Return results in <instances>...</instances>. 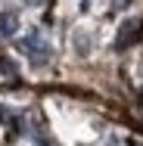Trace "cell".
Here are the masks:
<instances>
[{"instance_id":"obj_1","label":"cell","mask_w":143,"mask_h":146,"mask_svg":"<svg viewBox=\"0 0 143 146\" xmlns=\"http://www.w3.org/2000/svg\"><path fill=\"white\" fill-rule=\"evenodd\" d=\"M22 53H25L34 65H44V62H50V56H53V50H50V44L44 40L41 31H28V34L22 37Z\"/></svg>"},{"instance_id":"obj_2","label":"cell","mask_w":143,"mask_h":146,"mask_svg":"<svg viewBox=\"0 0 143 146\" xmlns=\"http://www.w3.org/2000/svg\"><path fill=\"white\" fill-rule=\"evenodd\" d=\"M13 34H19V19L13 13H3L0 16V37H13Z\"/></svg>"},{"instance_id":"obj_3","label":"cell","mask_w":143,"mask_h":146,"mask_svg":"<svg viewBox=\"0 0 143 146\" xmlns=\"http://www.w3.org/2000/svg\"><path fill=\"white\" fill-rule=\"evenodd\" d=\"M134 37H137V22H128L124 28L118 31V40H115V47H121V50H124V47H128Z\"/></svg>"},{"instance_id":"obj_4","label":"cell","mask_w":143,"mask_h":146,"mask_svg":"<svg viewBox=\"0 0 143 146\" xmlns=\"http://www.w3.org/2000/svg\"><path fill=\"white\" fill-rule=\"evenodd\" d=\"M0 68H3V75H16V62H9L6 56H0Z\"/></svg>"},{"instance_id":"obj_5","label":"cell","mask_w":143,"mask_h":146,"mask_svg":"<svg viewBox=\"0 0 143 146\" xmlns=\"http://www.w3.org/2000/svg\"><path fill=\"white\" fill-rule=\"evenodd\" d=\"M0 124H9V109L0 106Z\"/></svg>"},{"instance_id":"obj_6","label":"cell","mask_w":143,"mask_h":146,"mask_svg":"<svg viewBox=\"0 0 143 146\" xmlns=\"http://www.w3.org/2000/svg\"><path fill=\"white\" fill-rule=\"evenodd\" d=\"M131 0H115V9H121V6H128Z\"/></svg>"}]
</instances>
